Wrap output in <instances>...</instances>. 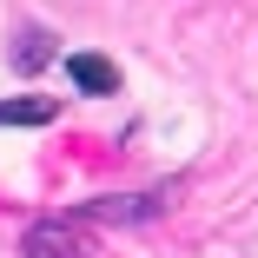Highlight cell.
Here are the masks:
<instances>
[{
    "instance_id": "cell-1",
    "label": "cell",
    "mask_w": 258,
    "mask_h": 258,
    "mask_svg": "<svg viewBox=\"0 0 258 258\" xmlns=\"http://www.w3.org/2000/svg\"><path fill=\"white\" fill-rule=\"evenodd\" d=\"M20 245L27 258H86V238L73 232V219H33Z\"/></svg>"
},
{
    "instance_id": "cell-2",
    "label": "cell",
    "mask_w": 258,
    "mask_h": 258,
    "mask_svg": "<svg viewBox=\"0 0 258 258\" xmlns=\"http://www.w3.org/2000/svg\"><path fill=\"white\" fill-rule=\"evenodd\" d=\"M166 212V199L159 192H146V199H86V212L93 225H146V219H159Z\"/></svg>"
},
{
    "instance_id": "cell-3",
    "label": "cell",
    "mask_w": 258,
    "mask_h": 258,
    "mask_svg": "<svg viewBox=\"0 0 258 258\" xmlns=\"http://www.w3.org/2000/svg\"><path fill=\"white\" fill-rule=\"evenodd\" d=\"M67 73H73V86H80V93H93V99L119 93V67H113V60H99V53H73V60H67Z\"/></svg>"
},
{
    "instance_id": "cell-4",
    "label": "cell",
    "mask_w": 258,
    "mask_h": 258,
    "mask_svg": "<svg viewBox=\"0 0 258 258\" xmlns=\"http://www.w3.org/2000/svg\"><path fill=\"white\" fill-rule=\"evenodd\" d=\"M53 99H40V93H27V99H0V126H53Z\"/></svg>"
},
{
    "instance_id": "cell-5",
    "label": "cell",
    "mask_w": 258,
    "mask_h": 258,
    "mask_svg": "<svg viewBox=\"0 0 258 258\" xmlns=\"http://www.w3.org/2000/svg\"><path fill=\"white\" fill-rule=\"evenodd\" d=\"M7 60H14V73H40L46 60H53V33H40V27H27V33L14 40V53H7Z\"/></svg>"
}]
</instances>
